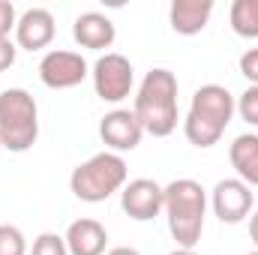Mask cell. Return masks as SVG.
Here are the masks:
<instances>
[{
  "mask_svg": "<svg viewBox=\"0 0 258 255\" xmlns=\"http://www.w3.org/2000/svg\"><path fill=\"white\" fill-rule=\"evenodd\" d=\"M132 114L153 138H168L177 129V78L168 69H150L138 87Z\"/></svg>",
  "mask_w": 258,
  "mask_h": 255,
  "instance_id": "obj_1",
  "label": "cell"
},
{
  "mask_svg": "<svg viewBox=\"0 0 258 255\" xmlns=\"http://www.w3.org/2000/svg\"><path fill=\"white\" fill-rule=\"evenodd\" d=\"M234 111H237V102H234V96H231L228 87H222V84H204V87H198L192 93L186 120H183L186 141L195 144V147H201V150L219 144V138L225 135Z\"/></svg>",
  "mask_w": 258,
  "mask_h": 255,
  "instance_id": "obj_2",
  "label": "cell"
},
{
  "mask_svg": "<svg viewBox=\"0 0 258 255\" xmlns=\"http://www.w3.org/2000/svg\"><path fill=\"white\" fill-rule=\"evenodd\" d=\"M168 231L177 240L180 249H195L204 234V216H207V192L192 177L171 180L165 186V207Z\"/></svg>",
  "mask_w": 258,
  "mask_h": 255,
  "instance_id": "obj_3",
  "label": "cell"
},
{
  "mask_svg": "<svg viewBox=\"0 0 258 255\" xmlns=\"http://www.w3.org/2000/svg\"><path fill=\"white\" fill-rule=\"evenodd\" d=\"M126 162L120 153H111V150H102L96 156H90L87 162H81L78 168H72L69 174V189L78 201H87V204H99V201H108L114 192H120L126 186Z\"/></svg>",
  "mask_w": 258,
  "mask_h": 255,
  "instance_id": "obj_4",
  "label": "cell"
},
{
  "mask_svg": "<svg viewBox=\"0 0 258 255\" xmlns=\"http://www.w3.org/2000/svg\"><path fill=\"white\" fill-rule=\"evenodd\" d=\"M39 138V108L24 87L0 93V144L9 153H24Z\"/></svg>",
  "mask_w": 258,
  "mask_h": 255,
  "instance_id": "obj_5",
  "label": "cell"
},
{
  "mask_svg": "<svg viewBox=\"0 0 258 255\" xmlns=\"http://www.w3.org/2000/svg\"><path fill=\"white\" fill-rule=\"evenodd\" d=\"M93 90L102 102H123L132 93V81H135V69L129 63V57L117 51H105L96 63H93Z\"/></svg>",
  "mask_w": 258,
  "mask_h": 255,
  "instance_id": "obj_6",
  "label": "cell"
},
{
  "mask_svg": "<svg viewBox=\"0 0 258 255\" xmlns=\"http://www.w3.org/2000/svg\"><path fill=\"white\" fill-rule=\"evenodd\" d=\"M87 75H90V66H87V60H84L78 51L54 48V51H48V54L39 60V81H42L45 87H51V90L78 87Z\"/></svg>",
  "mask_w": 258,
  "mask_h": 255,
  "instance_id": "obj_7",
  "label": "cell"
},
{
  "mask_svg": "<svg viewBox=\"0 0 258 255\" xmlns=\"http://www.w3.org/2000/svg\"><path fill=\"white\" fill-rule=\"evenodd\" d=\"M252 204H255L252 186H246V183L237 180V177L219 180V183L213 186V192H210V207H213L216 219L225 222V225H237V222H243L246 216H252Z\"/></svg>",
  "mask_w": 258,
  "mask_h": 255,
  "instance_id": "obj_8",
  "label": "cell"
},
{
  "mask_svg": "<svg viewBox=\"0 0 258 255\" xmlns=\"http://www.w3.org/2000/svg\"><path fill=\"white\" fill-rule=\"evenodd\" d=\"M120 207L129 219L135 222H150L162 213L165 207V186H159L150 177H135L126 180V186L120 189Z\"/></svg>",
  "mask_w": 258,
  "mask_h": 255,
  "instance_id": "obj_9",
  "label": "cell"
},
{
  "mask_svg": "<svg viewBox=\"0 0 258 255\" xmlns=\"http://www.w3.org/2000/svg\"><path fill=\"white\" fill-rule=\"evenodd\" d=\"M141 135H144V129L129 108H114L99 120V138L111 153L135 150L141 144Z\"/></svg>",
  "mask_w": 258,
  "mask_h": 255,
  "instance_id": "obj_10",
  "label": "cell"
},
{
  "mask_svg": "<svg viewBox=\"0 0 258 255\" xmlns=\"http://www.w3.org/2000/svg\"><path fill=\"white\" fill-rule=\"evenodd\" d=\"M54 33H57V24H54V15L42 6H33L27 9L18 24H15V42L18 48L24 51H42L54 42Z\"/></svg>",
  "mask_w": 258,
  "mask_h": 255,
  "instance_id": "obj_11",
  "label": "cell"
},
{
  "mask_svg": "<svg viewBox=\"0 0 258 255\" xmlns=\"http://www.w3.org/2000/svg\"><path fill=\"white\" fill-rule=\"evenodd\" d=\"M72 39L81 48L102 51V48H111L114 45L117 30H114V21L108 15H102V12H81L72 21Z\"/></svg>",
  "mask_w": 258,
  "mask_h": 255,
  "instance_id": "obj_12",
  "label": "cell"
},
{
  "mask_svg": "<svg viewBox=\"0 0 258 255\" xmlns=\"http://www.w3.org/2000/svg\"><path fill=\"white\" fill-rule=\"evenodd\" d=\"M69 255H105L108 231L96 219H75L63 234Z\"/></svg>",
  "mask_w": 258,
  "mask_h": 255,
  "instance_id": "obj_13",
  "label": "cell"
},
{
  "mask_svg": "<svg viewBox=\"0 0 258 255\" xmlns=\"http://www.w3.org/2000/svg\"><path fill=\"white\" fill-rule=\"evenodd\" d=\"M213 15V0H174L168 9L171 30L180 36H195L207 27Z\"/></svg>",
  "mask_w": 258,
  "mask_h": 255,
  "instance_id": "obj_14",
  "label": "cell"
},
{
  "mask_svg": "<svg viewBox=\"0 0 258 255\" xmlns=\"http://www.w3.org/2000/svg\"><path fill=\"white\" fill-rule=\"evenodd\" d=\"M228 159L231 168L237 171V180H243L246 186H258V135H237L228 147Z\"/></svg>",
  "mask_w": 258,
  "mask_h": 255,
  "instance_id": "obj_15",
  "label": "cell"
},
{
  "mask_svg": "<svg viewBox=\"0 0 258 255\" xmlns=\"http://www.w3.org/2000/svg\"><path fill=\"white\" fill-rule=\"evenodd\" d=\"M231 30L243 39H258V0H234L228 12Z\"/></svg>",
  "mask_w": 258,
  "mask_h": 255,
  "instance_id": "obj_16",
  "label": "cell"
},
{
  "mask_svg": "<svg viewBox=\"0 0 258 255\" xmlns=\"http://www.w3.org/2000/svg\"><path fill=\"white\" fill-rule=\"evenodd\" d=\"M0 255H27V237L18 225H0Z\"/></svg>",
  "mask_w": 258,
  "mask_h": 255,
  "instance_id": "obj_17",
  "label": "cell"
},
{
  "mask_svg": "<svg viewBox=\"0 0 258 255\" xmlns=\"http://www.w3.org/2000/svg\"><path fill=\"white\" fill-rule=\"evenodd\" d=\"M30 255H69V249H66V240L60 237V234H54V231H42V234L33 240Z\"/></svg>",
  "mask_w": 258,
  "mask_h": 255,
  "instance_id": "obj_18",
  "label": "cell"
},
{
  "mask_svg": "<svg viewBox=\"0 0 258 255\" xmlns=\"http://www.w3.org/2000/svg\"><path fill=\"white\" fill-rule=\"evenodd\" d=\"M234 102H237V114H240L249 126H258V87L255 84H249Z\"/></svg>",
  "mask_w": 258,
  "mask_h": 255,
  "instance_id": "obj_19",
  "label": "cell"
},
{
  "mask_svg": "<svg viewBox=\"0 0 258 255\" xmlns=\"http://www.w3.org/2000/svg\"><path fill=\"white\" fill-rule=\"evenodd\" d=\"M15 24H18L15 6L9 0H0V39H9V33L15 30Z\"/></svg>",
  "mask_w": 258,
  "mask_h": 255,
  "instance_id": "obj_20",
  "label": "cell"
},
{
  "mask_svg": "<svg viewBox=\"0 0 258 255\" xmlns=\"http://www.w3.org/2000/svg\"><path fill=\"white\" fill-rule=\"evenodd\" d=\"M240 75L258 87V48H249L240 54Z\"/></svg>",
  "mask_w": 258,
  "mask_h": 255,
  "instance_id": "obj_21",
  "label": "cell"
},
{
  "mask_svg": "<svg viewBox=\"0 0 258 255\" xmlns=\"http://www.w3.org/2000/svg\"><path fill=\"white\" fill-rule=\"evenodd\" d=\"M15 54H18L15 42L12 39H0V72H6L9 66L15 63Z\"/></svg>",
  "mask_w": 258,
  "mask_h": 255,
  "instance_id": "obj_22",
  "label": "cell"
},
{
  "mask_svg": "<svg viewBox=\"0 0 258 255\" xmlns=\"http://www.w3.org/2000/svg\"><path fill=\"white\" fill-rule=\"evenodd\" d=\"M249 237H252V243L258 246V210L249 216Z\"/></svg>",
  "mask_w": 258,
  "mask_h": 255,
  "instance_id": "obj_23",
  "label": "cell"
},
{
  "mask_svg": "<svg viewBox=\"0 0 258 255\" xmlns=\"http://www.w3.org/2000/svg\"><path fill=\"white\" fill-rule=\"evenodd\" d=\"M105 255H141V252L132 249V246H117V249H111V252H105Z\"/></svg>",
  "mask_w": 258,
  "mask_h": 255,
  "instance_id": "obj_24",
  "label": "cell"
},
{
  "mask_svg": "<svg viewBox=\"0 0 258 255\" xmlns=\"http://www.w3.org/2000/svg\"><path fill=\"white\" fill-rule=\"evenodd\" d=\"M168 255H198V252H195V249H180V246H177L174 252H168Z\"/></svg>",
  "mask_w": 258,
  "mask_h": 255,
  "instance_id": "obj_25",
  "label": "cell"
},
{
  "mask_svg": "<svg viewBox=\"0 0 258 255\" xmlns=\"http://www.w3.org/2000/svg\"><path fill=\"white\" fill-rule=\"evenodd\" d=\"M246 255H258V249H255V252H246Z\"/></svg>",
  "mask_w": 258,
  "mask_h": 255,
  "instance_id": "obj_26",
  "label": "cell"
},
{
  "mask_svg": "<svg viewBox=\"0 0 258 255\" xmlns=\"http://www.w3.org/2000/svg\"><path fill=\"white\" fill-rule=\"evenodd\" d=\"M0 150H3V144H0Z\"/></svg>",
  "mask_w": 258,
  "mask_h": 255,
  "instance_id": "obj_27",
  "label": "cell"
}]
</instances>
